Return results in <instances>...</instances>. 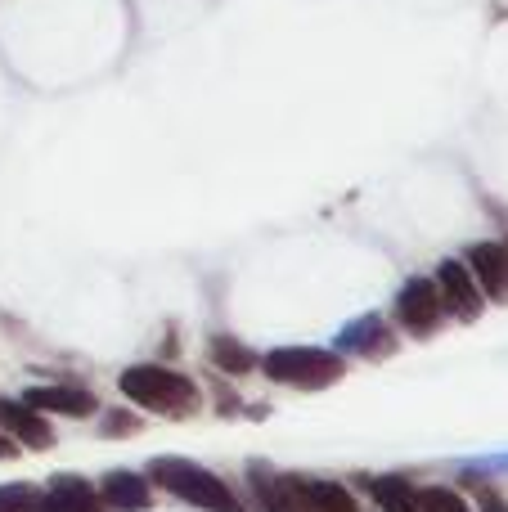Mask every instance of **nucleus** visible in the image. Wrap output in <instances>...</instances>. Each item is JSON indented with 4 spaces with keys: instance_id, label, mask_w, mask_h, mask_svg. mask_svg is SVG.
<instances>
[{
    "instance_id": "423d86ee",
    "label": "nucleus",
    "mask_w": 508,
    "mask_h": 512,
    "mask_svg": "<svg viewBox=\"0 0 508 512\" xmlns=\"http://www.w3.org/2000/svg\"><path fill=\"white\" fill-rule=\"evenodd\" d=\"M392 346H396V337H392V328L383 324V315H360V319H351V324L338 328L333 351L338 355H365V360H383Z\"/></svg>"
},
{
    "instance_id": "20e7f679",
    "label": "nucleus",
    "mask_w": 508,
    "mask_h": 512,
    "mask_svg": "<svg viewBox=\"0 0 508 512\" xmlns=\"http://www.w3.org/2000/svg\"><path fill=\"white\" fill-rule=\"evenodd\" d=\"M396 319H401V328L414 337L437 333L441 319H446V301H441V292H437V279L414 274V279L396 292Z\"/></svg>"
},
{
    "instance_id": "aec40b11",
    "label": "nucleus",
    "mask_w": 508,
    "mask_h": 512,
    "mask_svg": "<svg viewBox=\"0 0 508 512\" xmlns=\"http://www.w3.org/2000/svg\"><path fill=\"white\" fill-rule=\"evenodd\" d=\"M14 454H18V450L9 445V436H0V459H14Z\"/></svg>"
},
{
    "instance_id": "2eb2a0df",
    "label": "nucleus",
    "mask_w": 508,
    "mask_h": 512,
    "mask_svg": "<svg viewBox=\"0 0 508 512\" xmlns=\"http://www.w3.org/2000/svg\"><path fill=\"white\" fill-rule=\"evenodd\" d=\"M365 490L374 495V504L383 508V512H419V504H414V495H410V486H405L401 477H374V481H365Z\"/></svg>"
},
{
    "instance_id": "a211bd4d",
    "label": "nucleus",
    "mask_w": 508,
    "mask_h": 512,
    "mask_svg": "<svg viewBox=\"0 0 508 512\" xmlns=\"http://www.w3.org/2000/svg\"><path fill=\"white\" fill-rule=\"evenodd\" d=\"M464 472H477V477H486V472H508V454H486V459H473V463H464Z\"/></svg>"
},
{
    "instance_id": "f8f14e48",
    "label": "nucleus",
    "mask_w": 508,
    "mask_h": 512,
    "mask_svg": "<svg viewBox=\"0 0 508 512\" xmlns=\"http://www.w3.org/2000/svg\"><path fill=\"white\" fill-rule=\"evenodd\" d=\"M0 427H5V432H14L18 441L23 445H32V450H50L54 445V432L50 427H45V418L36 414V409H27L23 400H0Z\"/></svg>"
},
{
    "instance_id": "dca6fc26",
    "label": "nucleus",
    "mask_w": 508,
    "mask_h": 512,
    "mask_svg": "<svg viewBox=\"0 0 508 512\" xmlns=\"http://www.w3.org/2000/svg\"><path fill=\"white\" fill-rule=\"evenodd\" d=\"M0 512H50V499L32 481H9L0 486Z\"/></svg>"
},
{
    "instance_id": "7ed1b4c3",
    "label": "nucleus",
    "mask_w": 508,
    "mask_h": 512,
    "mask_svg": "<svg viewBox=\"0 0 508 512\" xmlns=\"http://www.w3.org/2000/svg\"><path fill=\"white\" fill-rule=\"evenodd\" d=\"M261 369H266L270 382H284V387L297 391H320L342 382L347 364L329 346H275V351L261 355Z\"/></svg>"
},
{
    "instance_id": "1a4fd4ad",
    "label": "nucleus",
    "mask_w": 508,
    "mask_h": 512,
    "mask_svg": "<svg viewBox=\"0 0 508 512\" xmlns=\"http://www.w3.org/2000/svg\"><path fill=\"white\" fill-rule=\"evenodd\" d=\"M23 405L36 409V414H63V418H90L99 409L86 387H32L23 396Z\"/></svg>"
},
{
    "instance_id": "4468645a",
    "label": "nucleus",
    "mask_w": 508,
    "mask_h": 512,
    "mask_svg": "<svg viewBox=\"0 0 508 512\" xmlns=\"http://www.w3.org/2000/svg\"><path fill=\"white\" fill-rule=\"evenodd\" d=\"M212 364L221 373H230V378H243V373H252L257 369V351L252 346H243L239 337H230V333H216L212 337Z\"/></svg>"
},
{
    "instance_id": "f03ea898",
    "label": "nucleus",
    "mask_w": 508,
    "mask_h": 512,
    "mask_svg": "<svg viewBox=\"0 0 508 512\" xmlns=\"http://www.w3.org/2000/svg\"><path fill=\"white\" fill-rule=\"evenodd\" d=\"M149 486L167 490V495L185 499V504H194L203 512H243L239 499L230 495V486H225L216 472L198 468V463H189V459H153Z\"/></svg>"
},
{
    "instance_id": "f257e3e1",
    "label": "nucleus",
    "mask_w": 508,
    "mask_h": 512,
    "mask_svg": "<svg viewBox=\"0 0 508 512\" xmlns=\"http://www.w3.org/2000/svg\"><path fill=\"white\" fill-rule=\"evenodd\" d=\"M117 387H122V396L131 405L162 414V418H189L203 405V391L194 387V378H185L176 369H162V364H131L117 378Z\"/></svg>"
},
{
    "instance_id": "412c9836",
    "label": "nucleus",
    "mask_w": 508,
    "mask_h": 512,
    "mask_svg": "<svg viewBox=\"0 0 508 512\" xmlns=\"http://www.w3.org/2000/svg\"><path fill=\"white\" fill-rule=\"evenodd\" d=\"M504 256H508V243H504Z\"/></svg>"
},
{
    "instance_id": "9d476101",
    "label": "nucleus",
    "mask_w": 508,
    "mask_h": 512,
    "mask_svg": "<svg viewBox=\"0 0 508 512\" xmlns=\"http://www.w3.org/2000/svg\"><path fill=\"white\" fill-rule=\"evenodd\" d=\"M99 499H104V508H113V512H144L153 499V486H149V477H135V472L117 468L104 477Z\"/></svg>"
},
{
    "instance_id": "ddd939ff",
    "label": "nucleus",
    "mask_w": 508,
    "mask_h": 512,
    "mask_svg": "<svg viewBox=\"0 0 508 512\" xmlns=\"http://www.w3.org/2000/svg\"><path fill=\"white\" fill-rule=\"evenodd\" d=\"M302 512H360V504L338 481H306L302 477Z\"/></svg>"
},
{
    "instance_id": "39448f33",
    "label": "nucleus",
    "mask_w": 508,
    "mask_h": 512,
    "mask_svg": "<svg viewBox=\"0 0 508 512\" xmlns=\"http://www.w3.org/2000/svg\"><path fill=\"white\" fill-rule=\"evenodd\" d=\"M437 292H441V301H446L450 315L468 319V324H473V319L482 315V306H486L482 288H477L473 270H468L464 261H441L437 265Z\"/></svg>"
},
{
    "instance_id": "f3484780",
    "label": "nucleus",
    "mask_w": 508,
    "mask_h": 512,
    "mask_svg": "<svg viewBox=\"0 0 508 512\" xmlns=\"http://www.w3.org/2000/svg\"><path fill=\"white\" fill-rule=\"evenodd\" d=\"M414 504H419V512H473V508H468V499H459L455 490H446V486L419 490V495H414Z\"/></svg>"
},
{
    "instance_id": "9b49d317",
    "label": "nucleus",
    "mask_w": 508,
    "mask_h": 512,
    "mask_svg": "<svg viewBox=\"0 0 508 512\" xmlns=\"http://www.w3.org/2000/svg\"><path fill=\"white\" fill-rule=\"evenodd\" d=\"M45 499H50V512H104V499L90 486L86 477H72V472H59L45 486Z\"/></svg>"
},
{
    "instance_id": "6ab92c4d",
    "label": "nucleus",
    "mask_w": 508,
    "mask_h": 512,
    "mask_svg": "<svg viewBox=\"0 0 508 512\" xmlns=\"http://www.w3.org/2000/svg\"><path fill=\"white\" fill-rule=\"evenodd\" d=\"M482 512H508V504L500 495H491V490H486V495H482Z\"/></svg>"
},
{
    "instance_id": "0eeeda50",
    "label": "nucleus",
    "mask_w": 508,
    "mask_h": 512,
    "mask_svg": "<svg viewBox=\"0 0 508 512\" xmlns=\"http://www.w3.org/2000/svg\"><path fill=\"white\" fill-rule=\"evenodd\" d=\"M248 481L261 512H302V477H279L266 463H248Z\"/></svg>"
},
{
    "instance_id": "6e6552de",
    "label": "nucleus",
    "mask_w": 508,
    "mask_h": 512,
    "mask_svg": "<svg viewBox=\"0 0 508 512\" xmlns=\"http://www.w3.org/2000/svg\"><path fill=\"white\" fill-rule=\"evenodd\" d=\"M464 265L473 270L482 297H491V301L508 297V256H504V243H473L468 256H464Z\"/></svg>"
}]
</instances>
